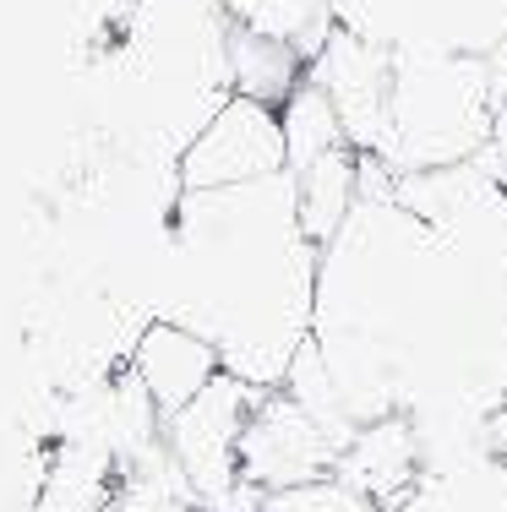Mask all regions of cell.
Wrapping results in <instances>:
<instances>
[{"instance_id": "7c38bea8", "label": "cell", "mask_w": 507, "mask_h": 512, "mask_svg": "<svg viewBox=\"0 0 507 512\" xmlns=\"http://www.w3.org/2000/svg\"><path fill=\"white\" fill-rule=\"evenodd\" d=\"M393 512H507V463L475 453L453 469H431Z\"/></svg>"}, {"instance_id": "7a4b0ae2", "label": "cell", "mask_w": 507, "mask_h": 512, "mask_svg": "<svg viewBox=\"0 0 507 512\" xmlns=\"http://www.w3.org/2000/svg\"><path fill=\"white\" fill-rule=\"evenodd\" d=\"M175 289L169 311L219 349L224 371L279 387L311 338L322 251L300 229L295 175L175 197Z\"/></svg>"}, {"instance_id": "52a82bcc", "label": "cell", "mask_w": 507, "mask_h": 512, "mask_svg": "<svg viewBox=\"0 0 507 512\" xmlns=\"http://www.w3.org/2000/svg\"><path fill=\"white\" fill-rule=\"evenodd\" d=\"M284 169H289V148H284L279 109L229 93L224 109L175 158V186L180 191H224V186H251V180L284 175Z\"/></svg>"}, {"instance_id": "277c9868", "label": "cell", "mask_w": 507, "mask_h": 512, "mask_svg": "<svg viewBox=\"0 0 507 512\" xmlns=\"http://www.w3.org/2000/svg\"><path fill=\"white\" fill-rule=\"evenodd\" d=\"M333 22L388 55L491 60L507 44V0H333Z\"/></svg>"}, {"instance_id": "ba28073f", "label": "cell", "mask_w": 507, "mask_h": 512, "mask_svg": "<svg viewBox=\"0 0 507 512\" xmlns=\"http://www.w3.org/2000/svg\"><path fill=\"white\" fill-rule=\"evenodd\" d=\"M311 82L333 99L344 142L355 153H382L388 142V88H393V55L355 39L349 28H333L322 55L311 60Z\"/></svg>"}, {"instance_id": "2e32d148", "label": "cell", "mask_w": 507, "mask_h": 512, "mask_svg": "<svg viewBox=\"0 0 507 512\" xmlns=\"http://www.w3.org/2000/svg\"><path fill=\"white\" fill-rule=\"evenodd\" d=\"M257 512H388L377 507L371 496L349 491L344 480H311V485H289V491H268Z\"/></svg>"}, {"instance_id": "5b68a950", "label": "cell", "mask_w": 507, "mask_h": 512, "mask_svg": "<svg viewBox=\"0 0 507 512\" xmlns=\"http://www.w3.org/2000/svg\"><path fill=\"white\" fill-rule=\"evenodd\" d=\"M262 393L268 387H251L224 371L208 393H197L180 414L164 420L175 469L197 491L202 507H213V512H257L262 507V491L240 485V431H246V414Z\"/></svg>"}, {"instance_id": "4fadbf2b", "label": "cell", "mask_w": 507, "mask_h": 512, "mask_svg": "<svg viewBox=\"0 0 507 512\" xmlns=\"http://www.w3.org/2000/svg\"><path fill=\"white\" fill-rule=\"evenodd\" d=\"M295 191H300V229H306V240L317 251H328L360 197V153L349 142L322 153L306 175H295Z\"/></svg>"}, {"instance_id": "30bf717a", "label": "cell", "mask_w": 507, "mask_h": 512, "mask_svg": "<svg viewBox=\"0 0 507 512\" xmlns=\"http://www.w3.org/2000/svg\"><path fill=\"white\" fill-rule=\"evenodd\" d=\"M333 480H344L349 491L371 496L377 507H398L409 491L420 485V447H415V425L404 414H388V420H371L355 431V442L338 453Z\"/></svg>"}, {"instance_id": "8fae6325", "label": "cell", "mask_w": 507, "mask_h": 512, "mask_svg": "<svg viewBox=\"0 0 507 512\" xmlns=\"http://www.w3.org/2000/svg\"><path fill=\"white\" fill-rule=\"evenodd\" d=\"M306 77H311V60L300 50H289L279 39H262V33H246V28H229V93L284 109Z\"/></svg>"}, {"instance_id": "9c48e42d", "label": "cell", "mask_w": 507, "mask_h": 512, "mask_svg": "<svg viewBox=\"0 0 507 512\" xmlns=\"http://www.w3.org/2000/svg\"><path fill=\"white\" fill-rule=\"evenodd\" d=\"M131 376H137L142 393L153 398L159 420H169V414H180L197 393H208V387L219 382L224 360H219V349L202 333H191L186 322L153 316L137 333V344H131Z\"/></svg>"}, {"instance_id": "8992f818", "label": "cell", "mask_w": 507, "mask_h": 512, "mask_svg": "<svg viewBox=\"0 0 507 512\" xmlns=\"http://www.w3.org/2000/svg\"><path fill=\"white\" fill-rule=\"evenodd\" d=\"M344 447V436L328 431L311 409H300L284 387H268L251 404L246 431H240V485L268 496L289 491V485L328 480Z\"/></svg>"}, {"instance_id": "6da1fadb", "label": "cell", "mask_w": 507, "mask_h": 512, "mask_svg": "<svg viewBox=\"0 0 507 512\" xmlns=\"http://www.w3.org/2000/svg\"><path fill=\"white\" fill-rule=\"evenodd\" d=\"M311 344L355 425L502 414L507 186L475 158L393 175L360 153V197L317 262Z\"/></svg>"}, {"instance_id": "e0dca14e", "label": "cell", "mask_w": 507, "mask_h": 512, "mask_svg": "<svg viewBox=\"0 0 507 512\" xmlns=\"http://www.w3.org/2000/svg\"><path fill=\"white\" fill-rule=\"evenodd\" d=\"M486 436H491V453H507V409L486 420Z\"/></svg>"}, {"instance_id": "3957f363", "label": "cell", "mask_w": 507, "mask_h": 512, "mask_svg": "<svg viewBox=\"0 0 507 512\" xmlns=\"http://www.w3.org/2000/svg\"><path fill=\"white\" fill-rule=\"evenodd\" d=\"M507 88L491 60H453V55H393L388 88V142L382 164L393 175H426L453 169L486 153L497 109Z\"/></svg>"}, {"instance_id": "9a60e30c", "label": "cell", "mask_w": 507, "mask_h": 512, "mask_svg": "<svg viewBox=\"0 0 507 512\" xmlns=\"http://www.w3.org/2000/svg\"><path fill=\"white\" fill-rule=\"evenodd\" d=\"M284 120V148H289V175H306L311 164H317L322 153L344 148V126H338V109L333 99L317 88V82H300L295 99L279 109Z\"/></svg>"}, {"instance_id": "5bb4252c", "label": "cell", "mask_w": 507, "mask_h": 512, "mask_svg": "<svg viewBox=\"0 0 507 512\" xmlns=\"http://www.w3.org/2000/svg\"><path fill=\"white\" fill-rule=\"evenodd\" d=\"M219 11L229 17V28L262 33V39H279L289 50H300L306 60L322 55L333 22V0H219Z\"/></svg>"}]
</instances>
